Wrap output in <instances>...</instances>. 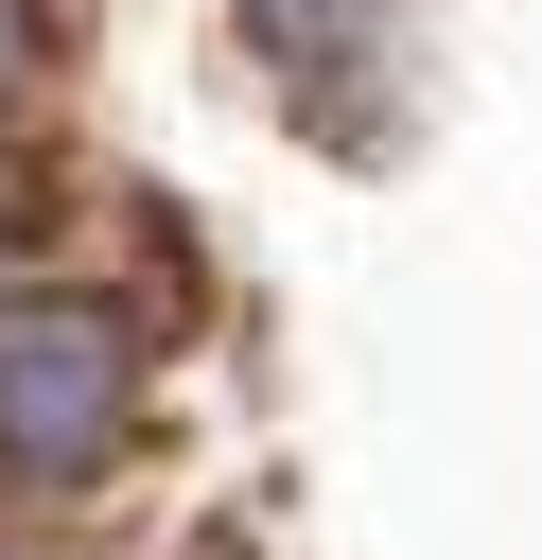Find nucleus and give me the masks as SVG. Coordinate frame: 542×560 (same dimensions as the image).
I'll return each instance as SVG.
<instances>
[{
	"label": "nucleus",
	"instance_id": "obj_1",
	"mask_svg": "<svg viewBox=\"0 0 542 560\" xmlns=\"http://www.w3.org/2000/svg\"><path fill=\"white\" fill-rule=\"evenodd\" d=\"M140 438V350L87 298H0V472L17 490H87Z\"/></svg>",
	"mask_w": 542,
	"mask_h": 560
},
{
	"label": "nucleus",
	"instance_id": "obj_3",
	"mask_svg": "<svg viewBox=\"0 0 542 560\" xmlns=\"http://www.w3.org/2000/svg\"><path fill=\"white\" fill-rule=\"evenodd\" d=\"M17 70H35V18H17V0H0V105H17Z\"/></svg>",
	"mask_w": 542,
	"mask_h": 560
},
{
	"label": "nucleus",
	"instance_id": "obj_2",
	"mask_svg": "<svg viewBox=\"0 0 542 560\" xmlns=\"http://www.w3.org/2000/svg\"><path fill=\"white\" fill-rule=\"evenodd\" d=\"M367 18L385 0H245V35L297 70V88H350V52H367Z\"/></svg>",
	"mask_w": 542,
	"mask_h": 560
}]
</instances>
